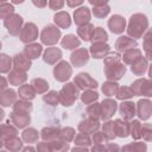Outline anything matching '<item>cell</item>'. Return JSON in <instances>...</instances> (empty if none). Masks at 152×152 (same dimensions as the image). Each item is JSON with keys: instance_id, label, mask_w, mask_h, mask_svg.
Instances as JSON below:
<instances>
[{"instance_id": "41", "label": "cell", "mask_w": 152, "mask_h": 152, "mask_svg": "<svg viewBox=\"0 0 152 152\" xmlns=\"http://www.w3.org/2000/svg\"><path fill=\"white\" fill-rule=\"evenodd\" d=\"M131 128H132V135L133 138L138 139L141 137V126H140V122L138 120H134L131 122Z\"/></svg>"}, {"instance_id": "29", "label": "cell", "mask_w": 152, "mask_h": 152, "mask_svg": "<svg viewBox=\"0 0 152 152\" xmlns=\"http://www.w3.org/2000/svg\"><path fill=\"white\" fill-rule=\"evenodd\" d=\"M8 80H10V82H11L12 84H19V83H21V82H24V81L26 80V76H25V74L23 72V70L17 69V70H14V71L10 75Z\"/></svg>"}, {"instance_id": "20", "label": "cell", "mask_w": 152, "mask_h": 152, "mask_svg": "<svg viewBox=\"0 0 152 152\" xmlns=\"http://www.w3.org/2000/svg\"><path fill=\"white\" fill-rule=\"evenodd\" d=\"M12 121L18 126V127H24L30 122V116L28 114H23V113H12L11 115Z\"/></svg>"}, {"instance_id": "52", "label": "cell", "mask_w": 152, "mask_h": 152, "mask_svg": "<svg viewBox=\"0 0 152 152\" xmlns=\"http://www.w3.org/2000/svg\"><path fill=\"white\" fill-rule=\"evenodd\" d=\"M12 1H13L14 4H21V2L24 1V0H12Z\"/></svg>"}, {"instance_id": "51", "label": "cell", "mask_w": 152, "mask_h": 152, "mask_svg": "<svg viewBox=\"0 0 152 152\" xmlns=\"http://www.w3.org/2000/svg\"><path fill=\"white\" fill-rule=\"evenodd\" d=\"M32 2L37 6V7H44L46 5V0H32Z\"/></svg>"}, {"instance_id": "45", "label": "cell", "mask_w": 152, "mask_h": 152, "mask_svg": "<svg viewBox=\"0 0 152 152\" xmlns=\"http://www.w3.org/2000/svg\"><path fill=\"white\" fill-rule=\"evenodd\" d=\"M11 66V59L6 55H1V71L6 72Z\"/></svg>"}, {"instance_id": "40", "label": "cell", "mask_w": 152, "mask_h": 152, "mask_svg": "<svg viewBox=\"0 0 152 152\" xmlns=\"http://www.w3.org/2000/svg\"><path fill=\"white\" fill-rule=\"evenodd\" d=\"M44 101L48 102L49 104H52V106H56L59 101V94H57L56 91H50L49 94L44 95Z\"/></svg>"}, {"instance_id": "38", "label": "cell", "mask_w": 152, "mask_h": 152, "mask_svg": "<svg viewBox=\"0 0 152 152\" xmlns=\"http://www.w3.org/2000/svg\"><path fill=\"white\" fill-rule=\"evenodd\" d=\"M88 113H89V116H90V119H99L100 116H101V106L99 104V103H94V104H91L89 108H88Z\"/></svg>"}, {"instance_id": "12", "label": "cell", "mask_w": 152, "mask_h": 152, "mask_svg": "<svg viewBox=\"0 0 152 152\" xmlns=\"http://www.w3.org/2000/svg\"><path fill=\"white\" fill-rule=\"evenodd\" d=\"M108 26H109L112 32L121 33L125 28V19L120 15H113L108 21Z\"/></svg>"}, {"instance_id": "15", "label": "cell", "mask_w": 152, "mask_h": 152, "mask_svg": "<svg viewBox=\"0 0 152 152\" xmlns=\"http://www.w3.org/2000/svg\"><path fill=\"white\" fill-rule=\"evenodd\" d=\"M119 110H120V114L126 120L132 119L134 116V114H135V107H134V103L133 102H122L120 104Z\"/></svg>"}, {"instance_id": "28", "label": "cell", "mask_w": 152, "mask_h": 152, "mask_svg": "<svg viewBox=\"0 0 152 152\" xmlns=\"http://www.w3.org/2000/svg\"><path fill=\"white\" fill-rule=\"evenodd\" d=\"M107 33L104 32V30L102 27H96L94 31H93V34H91V40L94 43H101V42H104L107 40Z\"/></svg>"}, {"instance_id": "31", "label": "cell", "mask_w": 152, "mask_h": 152, "mask_svg": "<svg viewBox=\"0 0 152 152\" xmlns=\"http://www.w3.org/2000/svg\"><path fill=\"white\" fill-rule=\"evenodd\" d=\"M31 109H32V104L30 102H26V101H18L14 104V112L28 114V112H31Z\"/></svg>"}, {"instance_id": "54", "label": "cell", "mask_w": 152, "mask_h": 152, "mask_svg": "<svg viewBox=\"0 0 152 152\" xmlns=\"http://www.w3.org/2000/svg\"><path fill=\"white\" fill-rule=\"evenodd\" d=\"M150 76H151V78H152V65H151V68H150Z\"/></svg>"}, {"instance_id": "37", "label": "cell", "mask_w": 152, "mask_h": 152, "mask_svg": "<svg viewBox=\"0 0 152 152\" xmlns=\"http://www.w3.org/2000/svg\"><path fill=\"white\" fill-rule=\"evenodd\" d=\"M133 95H134V93H133L132 88H128V87H122V88H120V89L118 90V93H116V96H118V99H120V100L129 99V97H132Z\"/></svg>"}, {"instance_id": "25", "label": "cell", "mask_w": 152, "mask_h": 152, "mask_svg": "<svg viewBox=\"0 0 152 152\" xmlns=\"http://www.w3.org/2000/svg\"><path fill=\"white\" fill-rule=\"evenodd\" d=\"M146 66H147L146 59H144L142 57H140L137 62H134V63L132 64V71H133L135 75H141V74L145 72Z\"/></svg>"}, {"instance_id": "26", "label": "cell", "mask_w": 152, "mask_h": 152, "mask_svg": "<svg viewBox=\"0 0 152 152\" xmlns=\"http://www.w3.org/2000/svg\"><path fill=\"white\" fill-rule=\"evenodd\" d=\"M114 131L115 133H118L119 137H127L128 133V125L124 121H121L120 119L115 120L114 122Z\"/></svg>"}, {"instance_id": "35", "label": "cell", "mask_w": 152, "mask_h": 152, "mask_svg": "<svg viewBox=\"0 0 152 152\" xmlns=\"http://www.w3.org/2000/svg\"><path fill=\"white\" fill-rule=\"evenodd\" d=\"M97 97H99V94H97L96 91H93V90H87V91H84V93L82 94V96H81V99H82V101H83L84 103H91V102H94Z\"/></svg>"}, {"instance_id": "16", "label": "cell", "mask_w": 152, "mask_h": 152, "mask_svg": "<svg viewBox=\"0 0 152 152\" xmlns=\"http://www.w3.org/2000/svg\"><path fill=\"white\" fill-rule=\"evenodd\" d=\"M62 57V52L57 48H49L44 53V61L49 64H53L56 61H58Z\"/></svg>"}, {"instance_id": "24", "label": "cell", "mask_w": 152, "mask_h": 152, "mask_svg": "<svg viewBox=\"0 0 152 152\" xmlns=\"http://www.w3.org/2000/svg\"><path fill=\"white\" fill-rule=\"evenodd\" d=\"M80 131L82 132H86V133H90V132H94L95 129L99 128V122L95 121L94 119H91V121H82L78 126Z\"/></svg>"}, {"instance_id": "46", "label": "cell", "mask_w": 152, "mask_h": 152, "mask_svg": "<svg viewBox=\"0 0 152 152\" xmlns=\"http://www.w3.org/2000/svg\"><path fill=\"white\" fill-rule=\"evenodd\" d=\"M64 1L63 0H50V7L52 10H59L62 8Z\"/></svg>"}, {"instance_id": "3", "label": "cell", "mask_w": 152, "mask_h": 152, "mask_svg": "<svg viewBox=\"0 0 152 152\" xmlns=\"http://www.w3.org/2000/svg\"><path fill=\"white\" fill-rule=\"evenodd\" d=\"M78 95V89L72 83H68L59 93V101L64 106H71Z\"/></svg>"}, {"instance_id": "30", "label": "cell", "mask_w": 152, "mask_h": 152, "mask_svg": "<svg viewBox=\"0 0 152 152\" xmlns=\"http://www.w3.org/2000/svg\"><path fill=\"white\" fill-rule=\"evenodd\" d=\"M34 94H36V90L28 84H24L19 88V95L23 99H33Z\"/></svg>"}, {"instance_id": "43", "label": "cell", "mask_w": 152, "mask_h": 152, "mask_svg": "<svg viewBox=\"0 0 152 152\" xmlns=\"http://www.w3.org/2000/svg\"><path fill=\"white\" fill-rule=\"evenodd\" d=\"M103 131H104V133H106V135H107V138H114V133H115V131H114V122H106L104 124V126H103Z\"/></svg>"}, {"instance_id": "27", "label": "cell", "mask_w": 152, "mask_h": 152, "mask_svg": "<svg viewBox=\"0 0 152 152\" xmlns=\"http://www.w3.org/2000/svg\"><path fill=\"white\" fill-rule=\"evenodd\" d=\"M42 52V46L39 44H31L25 48V53L28 58H37Z\"/></svg>"}, {"instance_id": "17", "label": "cell", "mask_w": 152, "mask_h": 152, "mask_svg": "<svg viewBox=\"0 0 152 152\" xmlns=\"http://www.w3.org/2000/svg\"><path fill=\"white\" fill-rule=\"evenodd\" d=\"M14 65L19 70H27L31 66V62L27 56L19 53V55H15V57H14Z\"/></svg>"}, {"instance_id": "8", "label": "cell", "mask_w": 152, "mask_h": 152, "mask_svg": "<svg viewBox=\"0 0 152 152\" xmlns=\"http://www.w3.org/2000/svg\"><path fill=\"white\" fill-rule=\"evenodd\" d=\"M75 83L78 86V88L81 89H84V88H96L97 87V83L95 80H93L90 77V75L88 74H80L75 77Z\"/></svg>"}, {"instance_id": "33", "label": "cell", "mask_w": 152, "mask_h": 152, "mask_svg": "<svg viewBox=\"0 0 152 152\" xmlns=\"http://www.w3.org/2000/svg\"><path fill=\"white\" fill-rule=\"evenodd\" d=\"M15 99V95H14V91L13 90H7V91H4L2 95H1V102H2V106H10Z\"/></svg>"}, {"instance_id": "19", "label": "cell", "mask_w": 152, "mask_h": 152, "mask_svg": "<svg viewBox=\"0 0 152 152\" xmlns=\"http://www.w3.org/2000/svg\"><path fill=\"white\" fill-rule=\"evenodd\" d=\"M93 25L91 24H83V25H80L77 32H78V36L83 39V40H89L91 38V34H93Z\"/></svg>"}, {"instance_id": "22", "label": "cell", "mask_w": 152, "mask_h": 152, "mask_svg": "<svg viewBox=\"0 0 152 152\" xmlns=\"http://www.w3.org/2000/svg\"><path fill=\"white\" fill-rule=\"evenodd\" d=\"M140 57H141L140 50H138V49H131V50H128V51L124 55V61H125L126 63H128V64H133V63L137 62Z\"/></svg>"}, {"instance_id": "4", "label": "cell", "mask_w": 152, "mask_h": 152, "mask_svg": "<svg viewBox=\"0 0 152 152\" xmlns=\"http://www.w3.org/2000/svg\"><path fill=\"white\" fill-rule=\"evenodd\" d=\"M59 36H61V32L57 27L52 25H48L46 27H44L42 32V42L44 44H55L57 43Z\"/></svg>"}, {"instance_id": "14", "label": "cell", "mask_w": 152, "mask_h": 152, "mask_svg": "<svg viewBox=\"0 0 152 152\" xmlns=\"http://www.w3.org/2000/svg\"><path fill=\"white\" fill-rule=\"evenodd\" d=\"M74 17H75V23L77 25H83V24H87L89 21L90 12L87 7H82V8H78L75 11Z\"/></svg>"}, {"instance_id": "44", "label": "cell", "mask_w": 152, "mask_h": 152, "mask_svg": "<svg viewBox=\"0 0 152 152\" xmlns=\"http://www.w3.org/2000/svg\"><path fill=\"white\" fill-rule=\"evenodd\" d=\"M37 137H38V134H37V132L34 131V129H26L25 132H24V134H23V138L26 140V141H33V140H36L37 139Z\"/></svg>"}, {"instance_id": "49", "label": "cell", "mask_w": 152, "mask_h": 152, "mask_svg": "<svg viewBox=\"0 0 152 152\" xmlns=\"http://www.w3.org/2000/svg\"><path fill=\"white\" fill-rule=\"evenodd\" d=\"M66 2H68V5H69V6L75 7V6L81 5V4L83 2V0H66Z\"/></svg>"}, {"instance_id": "7", "label": "cell", "mask_w": 152, "mask_h": 152, "mask_svg": "<svg viewBox=\"0 0 152 152\" xmlns=\"http://www.w3.org/2000/svg\"><path fill=\"white\" fill-rule=\"evenodd\" d=\"M37 36H38V30H37L36 25L32 23H28L23 28V31L20 33V39L24 43H28V42H33L37 38Z\"/></svg>"}, {"instance_id": "11", "label": "cell", "mask_w": 152, "mask_h": 152, "mask_svg": "<svg viewBox=\"0 0 152 152\" xmlns=\"http://www.w3.org/2000/svg\"><path fill=\"white\" fill-rule=\"evenodd\" d=\"M90 52L94 58H102L106 57V55L109 52V45L104 43H94L90 48Z\"/></svg>"}, {"instance_id": "42", "label": "cell", "mask_w": 152, "mask_h": 152, "mask_svg": "<svg viewBox=\"0 0 152 152\" xmlns=\"http://www.w3.org/2000/svg\"><path fill=\"white\" fill-rule=\"evenodd\" d=\"M140 95L145 96H152V81H144L142 87H141V93Z\"/></svg>"}, {"instance_id": "53", "label": "cell", "mask_w": 152, "mask_h": 152, "mask_svg": "<svg viewBox=\"0 0 152 152\" xmlns=\"http://www.w3.org/2000/svg\"><path fill=\"white\" fill-rule=\"evenodd\" d=\"M6 87V84H5V78H2V89Z\"/></svg>"}, {"instance_id": "36", "label": "cell", "mask_w": 152, "mask_h": 152, "mask_svg": "<svg viewBox=\"0 0 152 152\" xmlns=\"http://www.w3.org/2000/svg\"><path fill=\"white\" fill-rule=\"evenodd\" d=\"M32 86L34 87L36 91H38V93H44V91L48 89V87H49V84H48L44 80H42V78H36V80H33V81H32Z\"/></svg>"}, {"instance_id": "50", "label": "cell", "mask_w": 152, "mask_h": 152, "mask_svg": "<svg viewBox=\"0 0 152 152\" xmlns=\"http://www.w3.org/2000/svg\"><path fill=\"white\" fill-rule=\"evenodd\" d=\"M89 2L94 6H100V5H104L107 0H89Z\"/></svg>"}, {"instance_id": "34", "label": "cell", "mask_w": 152, "mask_h": 152, "mask_svg": "<svg viewBox=\"0 0 152 152\" xmlns=\"http://www.w3.org/2000/svg\"><path fill=\"white\" fill-rule=\"evenodd\" d=\"M102 91L110 96V95H114L118 93V84L116 83H112V82H107V83H103L102 86Z\"/></svg>"}, {"instance_id": "23", "label": "cell", "mask_w": 152, "mask_h": 152, "mask_svg": "<svg viewBox=\"0 0 152 152\" xmlns=\"http://www.w3.org/2000/svg\"><path fill=\"white\" fill-rule=\"evenodd\" d=\"M80 45V40L72 36V34H69V36H65L62 40V46L68 49V50H71V49H75L76 46Z\"/></svg>"}, {"instance_id": "13", "label": "cell", "mask_w": 152, "mask_h": 152, "mask_svg": "<svg viewBox=\"0 0 152 152\" xmlns=\"http://www.w3.org/2000/svg\"><path fill=\"white\" fill-rule=\"evenodd\" d=\"M152 113V103L148 100H140L138 102V115L141 119H148Z\"/></svg>"}, {"instance_id": "1", "label": "cell", "mask_w": 152, "mask_h": 152, "mask_svg": "<svg viewBox=\"0 0 152 152\" xmlns=\"http://www.w3.org/2000/svg\"><path fill=\"white\" fill-rule=\"evenodd\" d=\"M120 56L118 53H110L106 56L104 59V72L108 80H119L125 74L126 69L122 64L119 63Z\"/></svg>"}, {"instance_id": "18", "label": "cell", "mask_w": 152, "mask_h": 152, "mask_svg": "<svg viewBox=\"0 0 152 152\" xmlns=\"http://www.w3.org/2000/svg\"><path fill=\"white\" fill-rule=\"evenodd\" d=\"M133 46H137V42H134L133 39L128 38V37H120L116 42V49L119 51H124L127 49H133Z\"/></svg>"}, {"instance_id": "10", "label": "cell", "mask_w": 152, "mask_h": 152, "mask_svg": "<svg viewBox=\"0 0 152 152\" xmlns=\"http://www.w3.org/2000/svg\"><path fill=\"white\" fill-rule=\"evenodd\" d=\"M88 59H89V56H88V51L86 49H78L75 52H72V55H71V62L76 66H81V65L86 64L88 62Z\"/></svg>"}, {"instance_id": "9", "label": "cell", "mask_w": 152, "mask_h": 152, "mask_svg": "<svg viewBox=\"0 0 152 152\" xmlns=\"http://www.w3.org/2000/svg\"><path fill=\"white\" fill-rule=\"evenodd\" d=\"M116 109V102L110 100V99H107V100H103V102L101 103V118L103 119H109L114 112Z\"/></svg>"}, {"instance_id": "5", "label": "cell", "mask_w": 152, "mask_h": 152, "mask_svg": "<svg viewBox=\"0 0 152 152\" xmlns=\"http://www.w3.org/2000/svg\"><path fill=\"white\" fill-rule=\"evenodd\" d=\"M21 24H23V18L20 15H17V14H12L7 19H5V26L7 27L10 33L13 36L19 33Z\"/></svg>"}, {"instance_id": "39", "label": "cell", "mask_w": 152, "mask_h": 152, "mask_svg": "<svg viewBox=\"0 0 152 152\" xmlns=\"http://www.w3.org/2000/svg\"><path fill=\"white\" fill-rule=\"evenodd\" d=\"M93 13L95 14V17L99 18H103L104 15H107L109 13V7L104 4V5H100V6H95L93 10Z\"/></svg>"}, {"instance_id": "6", "label": "cell", "mask_w": 152, "mask_h": 152, "mask_svg": "<svg viewBox=\"0 0 152 152\" xmlns=\"http://www.w3.org/2000/svg\"><path fill=\"white\" fill-rule=\"evenodd\" d=\"M71 68H70V65L66 63V62H61L56 68H55V70H53V74H55V78L57 80V81H61V82H63V81H66L69 77H70V75H71Z\"/></svg>"}, {"instance_id": "47", "label": "cell", "mask_w": 152, "mask_h": 152, "mask_svg": "<svg viewBox=\"0 0 152 152\" xmlns=\"http://www.w3.org/2000/svg\"><path fill=\"white\" fill-rule=\"evenodd\" d=\"M1 17L4 18L5 17V12H8L10 14H12L13 13V7L11 6V5H6V4H2V6H1Z\"/></svg>"}, {"instance_id": "21", "label": "cell", "mask_w": 152, "mask_h": 152, "mask_svg": "<svg viewBox=\"0 0 152 152\" xmlns=\"http://www.w3.org/2000/svg\"><path fill=\"white\" fill-rule=\"evenodd\" d=\"M55 23H56L58 26L65 28V27H69V26H70V23H71V21H70V17H69L68 13H65V12H59V13H57V14L55 15Z\"/></svg>"}, {"instance_id": "2", "label": "cell", "mask_w": 152, "mask_h": 152, "mask_svg": "<svg viewBox=\"0 0 152 152\" xmlns=\"http://www.w3.org/2000/svg\"><path fill=\"white\" fill-rule=\"evenodd\" d=\"M147 27V19L144 14H134L131 17L128 33L134 38H139Z\"/></svg>"}, {"instance_id": "32", "label": "cell", "mask_w": 152, "mask_h": 152, "mask_svg": "<svg viewBox=\"0 0 152 152\" xmlns=\"http://www.w3.org/2000/svg\"><path fill=\"white\" fill-rule=\"evenodd\" d=\"M144 48L146 51V55L150 59H152V30L146 34L144 40Z\"/></svg>"}, {"instance_id": "48", "label": "cell", "mask_w": 152, "mask_h": 152, "mask_svg": "<svg viewBox=\"0 0 152 152\" xmlns=\"http://www.w3.org/2000/svg\"><path fill=\"white\" fill-rule=\"evenodd\" d=\"M76 142H78V144H82V142L89 144V142H90V140H89V138H88V137H86V133H84V134H80V135L76 138Z\"/></svg>"}]
</instances>
